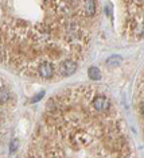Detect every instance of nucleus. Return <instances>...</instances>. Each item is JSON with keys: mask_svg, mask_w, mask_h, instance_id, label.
I'll return each mask as SVG.
<instances>
[{"mask_svg": "<svg viewBox=\"0 0 144 158\" xmlns=\"http://www.w3.org/2000/svg\"><path fill=\"white\" fill-rule=\"evenodd\" d=\"M43 95H45V92H41V93H39V95L37 96V98H34V99H32V102H34V103H35V102H38V100H41Z\"/></svg>", "mask_w": 144, "mask_h": 158, "instance_id": "8", "label": "nucleus"}, {"mask_svg": "<svg viewBox=\"0 0 144 158\" xmlns=\"http://www.w3.org/2000/svg\"><path fill=\"white\" fill-rule=\"evenodd\" d=\"M120 61H121V58L120 57H110V58H108V61H106V65L108 66H117L118 64H120Z\"/></svg>", "mask_w": 144, "mask_h": 158, "instance_id": "6", "label": "nucleus"}, {"mask_svg": "<svg viewBox=\"0 0 144 158\" xmlns=\"http://www.w3.org/2000/svg\"><path fill=\"white\" fill-rule=\"evenodd\" d=\"M88 76H89V78H90L92 81H98L100 78H101V72L97 69V68L92 66L90 69L88 70Z\"/></svg>", "mask_w": 144, "mask_h": 158, "instance_id": "5", "label": "nucleus"}, {"mask_svg": "<svg viewBox=\"0 0 144 158\" xmlns=\"http://www.w3.org/2000/svg\"><path fill=\"white\" fill-rule=\"evenodd\" d=\"M30 157H128L132 143L108 91L61 89L47 100L28 147Z\"/></svg>", "mask_w": 144, "mask_h": 158, "instance_id": "2", "label": "nucleus"}, {"mask_svg": "<svg viewBox=\"0 0 144 158\" xmlns=\"http://www.w3.org/2000/svg\"><path fill=\"white\" fill-rule=\"evenodd\" d=\"M97 16V0H0V65L34 80L71 76Z\"/></svg>", "mask_w": 144, "mask_h": 158, "instance_id": "1", "label": "nucleus"}, {"mask_svg": "<svg viewBox=\"0 0 144 158\" xmlns=\"http://www.w3.org/2000/svg\"><path fill=\"white\" fill-rule=\"evenodd\" d=\"M135 107H136V114H138V119L140 123L143 131V138H144V70L140 74L138 84L135 89Z\"/></svg>", "mask_w": 144, "mask_h": 158, "instance_id": "4", "label": "nucleus"}, {"mask_svg": "<svg viewBox=\"0 0 144 158\" xmlns=\"http://www.w3.org/2000/svg\"><path fill=\"white\" fill-rule=\"evenodd\" d=\"M16 112V95L0 77V154L6 147Z\"/></svg>", "mask_w": 144, "mask_h": 158, "instance_id": "3", "label": "nucleus"}, {"mask_svg": "<svg viewBox=\"0 0 144 158\" xmlns=\"http://www.w3.org/2000/svg\"><path fill=\"white\" fill-rule=\"evenodd\" d=\"M16 145H18V141H16V139H14V142L12 143H11V153H12V152H15V149H16Z\"/></svg>", "mask_w": 144, "mask_h": 158, "instance_id": "7", "label": "nucleus"}]
</instances>
